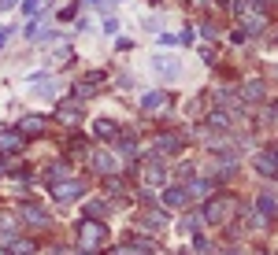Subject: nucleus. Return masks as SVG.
I'll use <instances>...</instances> for the list:
<instances>
[{"mask_svg":"<svg viewBox=\"0 0 278 255\" xmlns=\"http://www.w3.org/2000/svg\"><path fill=\"white\" fill-rule=\"evenodd\" d=\"M85 215H89V218H97V215L104 218V215H108V203H104V200H93V203L85 207Z\"/></svg>","mask_w":278,"mask_h":255,"instance_id":"18","label":"nucleus"},{"mask_svg":"<svg viewBox=\"0 0 278 255\" xmlns=\"http://www.w3.org/2000/svg\"><path fill=\"white\" fill-rule=\"evenodd\" d=\"M119 255H152V241H137V237H130V241L119 248Z\"/></svg>","mask_w":278,"mask_h":255,"instance_id":"8","label":"nucleus"},{"mask_svg":"<svg viewBox=\"0 0 278 255\" xmlns=\"http://www.w3.org/2000/svg\"><path fill=\"white\" fill-rule=\"evenodd\" d=\"M23 137H37V133H45V115H26V119H19V126H15Z\"/></svg>","mask_w":278,"mask_h":255,"instance_id":"5","label":"nucleus"},{"mask_svg":"<svg viewBox=\"0 0 278 255\" xmlns=\"http://www.w3.org/2000/svg\"><path fill=\"white\" fill-rule=\"evenodd\" d=\"M93 133H97L100 141H115L119 137V126L112 119H97V122H93Z\"/></svg>","mask_w":278,"mask_h":255,"instance_id":"7","label":"nucleus"},{"mask_svg":"<svg viewBox=\"0 0 278 255\" xmlns=\"http://www.w3.org/2000/svg\"><path fill=\"white\" fill-rule=\"evenodd\" d=\"M23 148V133L19 130H4L0 133V152H19Z\"/></svg>","mask_w":278,"mask_h":255,"instance_id":"9","label":"nucleus"},{"mask_svg":"<svg viewBox=\"0 0 278 255\" xmlns=\"http://www.w3.org/2000/svg\"><path fill=\"white\" fill-rule=\"evenodd\" d=\"M241 97H245V100H260V97H264V85H260V82H249V85L241 89Z\"/></svg>","mask_w":278,"mask_h":255,"instance_id":"17","label":"nucleus"},{"mask_svg":"<svg viewBox=\"0 0 278 255\" xmlns=\"http://www.w3.org/2000/svg\"><path fill=\"white\" fill-rule=\"evenodd\" d=\"M230 211H234V200H230V196H211V200L204 203V218L211 222V226L226 222V218H230Z\"/></svg>","mask_w":278,"mask_h":255,"instance_id":"2","label":"nucleus"},{"mask_svg":"<svg viewBox=\"0 0 278 255\" xmlns=\"http://www.w3.org/2000/svg\"><path fill=\"white\" fill-rule=\"evenodd\" d=\"M8 37H11V26H4V30H0V49L8 44Z\"/></svg>","mask_w":278,"mask_h":255,"instance_id":"25","label":"nucleus"},{"mask_svg":"<svg viewBox=\"0 0 278 255\" xmlns=\"http://www.w3.org/2000/svg\"><path fill=\"white\" fill-rule=\"evenodd\" d=\"M52 196H56L59 203L78 200V196H82V181H71V178H63V181H52Z\"/></svg>","mask_w":278,"mask_h":255,"instance_id":"3","label":"nucleus"},{"mask_svg":"<svg viewBox=\"0 0 278 255\" xmlns=\"http://www.w3.org/2000/svg\"><path fill=\"white\" fill-rule=\"evenodd\" d=\"M245 26H249V30H252V34H256V30H260V26H264V15H249V19H245Z\"/></svg>","mask_w":278,"mask_h":255,"instance_id":"23","label":"nucleus"},{"mask_svg":"<svg viewBox=\"0 0 278 255\" xmlns=\"http://www.w3.org/2000/svg\"><path fill=\"white\" fill-rule=\"evenodd\" d=\"M97 82H100V74H89L85 82H78V89H74V92H78V100L93 97V92H97Z\"/></svg>","mask_w":278,"mask_h":255,"instance_id":"13","label":"nucleus"},{"mask_svg":"<svg viewBox=\"0 0 278 255\" xmlns=\"http://www.w3.org/2000/svg\"><path fill=\"white\" fill-rule=\"evenodd\" d=\"M182 148H185L182 133H160L156 137V155H178Z\"/></svg>","mask_w":278,"mask_h":255,"instance_id":"4","label":"nucleus"},{"mask_svg":"<svg viewBox=\"0 0 278 255\" xmlns=\"http://www.w3.org/2000/svg\"><path fill=\"white\" fill-rule=\"evenodd\" d=\"M82 255H97V251H82Z\"/></svg>","mask_w":278,"mask_h":255,"instance_id":"28","label":"nucleus"},{"mask_svg":"<svg viewBox=\"0 0 278 255\" xmlns=\"http://www.w3.org/2000/svg\"><path fill=\"white\" fill-rule=\"evenodd\" d=\"M256 170L264 174V178H278V148H271V152H264L256 159Z\"/></svg>","mask_w":278,"mask_h":255,"instance_id":"6","label":"nucleus"},{"mask_svg":"<svg viewBox=\"0 0 278 255\" xmlns=\"http://www.w3.org/2000/svg\"><path fill=\"white\" fill-rule=\"evenodd\" d=\"M0 255H4V251H0Z\"/></svg>","mask_w":278,"mask_h":255,"instance_id":"30","label":"nucleus"},{"mask_svg":"<svg viewBox=\"0 0 278 255\" xmlns=\"http://www.w3.org/2000/svg\"><path fill=\"white\" fill-rule=\"evenodd\" d=\"M211 126H215V130H226V126H230V119H226V111H211V119H208Z\"/></svg>","mask_w":278,"mask_h":255,"instance_id":"20","label":"nucleus"},{"mask_svg":"<svg viewBox=\"0 0 278 255\" xmlns=\"http://www.w3.org/2000/svg\"><path fill=\"white\" fill-rule=\"evenodd\" d=\"M219 255H241V251H234V248H223V251H219Z\"/></svg>","mask_w":278,"mask_h":255,"instance_id":"26","label":"nucleus"},{"mask_svg":"<svg viewBox=\"0 0 278 255\" xmlns=\"http://www.w3.org/2000/svg\"><path fill=\"white\" fill-rule=\"evenodd\" d=\"M89 4H100V0H89Z\"/></svg>","mask_w":278,"mask_h":255,"instance_id":"29","label":"nucleus"},{"mask_svg":"<svg viewBox=\"0 0 278 255\" xmlns=\"http://www.w3.org/2000/svg\"><path fill=\"white\" fill-rule=\"evenodd\" d=\"M23 218L30 222V226H49V215H45L41 207H34V203H26V207H23Z\"/></svg>","mask_w":278,"mask_h":255,"instance_id":"10","label":"nucleus"},{"mask_svg":"<svg viewBox=\"0 0 278 255\" xmlns=\"http://www.w3.org/2000/svg\"><path fill=\"white\" fill-rule=\"evenodd\" d=\"M156 71H160L163 78H178V63H175L171 56H160V59H156Z\"/></svg>","mask_w":278,"mask_h":255,"instance_id":"14","label":"nucleus"},{"mask_svg":"<svg viewBox=\"0 0 278 255\" xmlns=\"http://www.w3.org/2000/svg\"><path fill=\"white\" fill-rule=\"evenodd\" d=\"M93 170H115L112 155H108V152H93Z\"/></svg>","mask_w":278,"mask_h":255,"instance_id":"16","label":"nucleus"},{"mask_svg":"<svg viewBox=\"0 0 278 255\" xmlns=\"http://www.w3.org/2000/svg\"><path fill=\"white\" fill-rule=\"evenodd\" d=\"M23 11H26V15H34V11H37V0H23Z\"/></svg>","mask_w":278,"mask_h":255,"instance_id":"24","label":"nucleus"},{"mask_svg":"<svg viewBox=\"0 0 278 255\" xmlns=\"http://www.w3.org/2000/svg\"><path fill=\"white\" fill-rule=\"evenodd\" d=\"M119 152H122V155H137V145H134V137H122V141H119Z\"/></svg>","mask_w":278,"mask_h":255,"instance_id":"22","label":"nucleus"},{"mask_svg":"<svg viewBox=\"0 0 278 255\" xmlns=\"http://www.w3.org/2000/svg\"><path fill=\"white\" fill-rule=\"evenodd\" d=\"M145 222H148V226H160V229H163V226H167V215H163V211H148Z\"/></svg>","mask_w":278,"mask_h":255,"instance_id":"21","label":"nucleus"},{"mask_svg":"<svg viewBox=\"0 0 278 255\" xmlns=\"http://www.w3.org/2000/svg\"><path fill=\"white\" fill-rule=\"evenodd\" d=\"M141 104H145V111H160V107L167 104V92H148Z\"/></svg>","mask_w":278,"mask_h":255,"instance_id":"15","label":"nucleus"},{"mask_svg":"<svg viewBox=\"0 0 278 255\" xmlns=\"http://www.w3.org/2000/svg\"><path fill=\"white\" fill-rule=\"evenodd\" d=\"M59 119L74 126V122L82 119V107H78V104H71V100H63V104H59Z\"/></svg>","mask_w":278,"mask_h":255,"instance_id":"11","label":"nucleus"},{"mask_svg":"<svg viewBox=\"0 0 278 255\" xmlns=\"http://www.w3.org/2000/svg\"><path fill=\"white\" fill-rule=\"evenodd\" d=\"M260 211H264V218H278V207H274V200H271V196L260 200Z\"/></svg>","mask_w":278,"mask_h":255,"instance_id":"19","label":"nucleus"},{"mask_svg":"<svg viewBox=\"0 0 278 255\" xmlns=\"http://www.w3.org/2000/svg\"><path fill=\"white\" fill-rule=\"evenodd\" d=\"M104 241H108L104 222H85V226L78 229V244H82V251H97V248H104Z\"/></svg>","mask_w":278,"mask_h":255,"instance_id":"1","label":"nucleus"},{"mask_svg":"<svg viewBox=\"0 0 278 255\" xmlns=\"http://www.w3.org/2000/svg\"><path fill=\"white\" fill-rule=\"evenodd\" d=\"M15 4V0H0V11H4V8H11Z\"/></svg>","mask_w":278,"mask_h":255,"instance_id":"27","label":"nucleus"},{"mask_svg":"<svg viewBox=\"0 0 278 255\" xmlns=\"http://www.w3.org/2000/svg\"><path fill=\"white\" fill-rule=\"evenodd\" d=\"M185 200H189L185 189H167V193H163V203L167 207H185Z\"/></svg>","mask_w":278,"mask_h":255,"instance_id":"12","label":"nucleus"}]
</instances>
